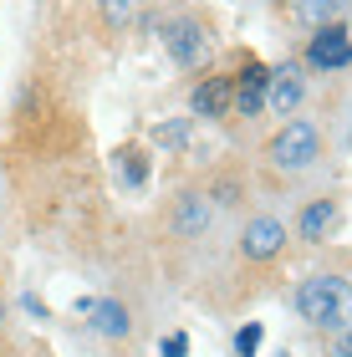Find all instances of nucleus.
Listing matches in <instances>:
<instances>
[{
  "instance_id": "obj_1",
  "label": "nucleus",
  "mask_w": 352,
  "mask_h": 357,
  "mask_svg": "<svg viewBox=\"0 0 352 357\" xmlns=\"http://www.w3.org/2000/svg\"><path fill=\"white\" fill-rule=\"evenodd\" d=\"M342 301H347L342 275H312V281H301V291H296V306H301V317H307L312 327H332V321L342 317Z\"/></svg>"
},
{
  "instance_id": "obj_2",
  "label": "nucleus",
  "mask_w": 352,
  "mask_h": 357,
  "mask_svg": "<svg viewBox=\"0 0 352 357\" xmlns=\"http://www.w3.org/2000/svg\"><path fill=\"white\" fill-rule=\"evenodd\" d=\"M316 153H322V133H316L312 123H286L281 133H276V143H270V164L286 169V174L307 169Z\"/></svg>"
},
{
  "instance_id": "obj_3",
  "label": "nucleus",
  "mask_w": 352,
  "mask_h": 357,
  "mask_svg": "<svg viewBox=\"0 0 352 357\" xmlns=\"http://www.w3.org/2000/svg\"><path fill=\"white\" fill-rule=\"evenodd\" d=\"M312 67H322V72H337V67H347V61H352V36H347V31L342 26H322V31H316V36H312Z\"/></svg>"
},
{
  "instance_id": "obj_4",
  "label": "nucleus",
  "mask_w": 352,
  "mask_h": 357,
  "mask_svg": "<svg viewBox=\"0 0 352 357\" xmlns=\"http://www.w3.org/2000/svg\"><path fill=\"white\" fill-rule=\"evenodd\" d=\"M286 245V225L281 220H270V215H261V220H250L245 225V240H240V250H245V261H270Z\"/></svg>"
},
{
  "instance_id": "obj_5",
  "label": "nucleus",
  "mask_w": 352,
  "mask_h": 357,
  "mask_svg": "<svg viewBox=\"0 0 352 357\" xmlns=\"http://www.w3.org/2000/svg\"><path fill=\"white\" fill-rule=\"evenodd\" d=\"M235 102V87L225 82V77H210V82H199L194 97H189V107H194V118H225Z\"/></svg>"
},
{
  "instance_id": "obj_6",
  "label": "nucleus",
  "mask_w": 352,
  "mask_h": 357,
  "mask_svg": "<svg viewBox=\"0 0 352 357\" xmlns=\"http://www.w3.org/2000/svg\"><path fill=\"white\" fill-rule=\"evenodd\" d=\"M164 46H169V56L179 61V67H194V61L204 56V31L194 21H179V26L164 31Z\"/></svg>"
},
{
  "instance_id": "obj_7",
  "label": "nucleus",
  "mask_w": 352,
  "mask_h": 357,
  "mask_svg": "<svg viewBox=\"0 0 352 357\" xmlns=\"http://www.w3.org/2000/svg\"><path fill=\"white\" fill-rule=\"evenodd\" d=\"M266 87H270V72L250 61V67L240 72V82H235V102H230V107H240L245 118H250V112H261V107H266Z\"/></svg>"
},
{
  "instance_id": "obj_8",
  "label": "nucleus",
  "mask_w": 352,
  "mask_h": 357,
  "mask_svg": "<svg viewBox=\"0 0 352 357\" xmlns=\"http://www.w3.org/2000/svg\"><path fill=\"white\" fill-rule=\"evenodd\" d=\"M266 102H270V107H276V112H281V118H286V112H291V107L301 102V82H296V72H291V67H281V72H270V87H266Z\"/></svg>"
},
{
  "instance_id": "obj_9",
  "label": "nucleus",
  "mask_w": 352,
  "mask_h": 357,
  "mask_svg": "<svg viewBox=\"0 0 352 357\" xmlns=\"http://www.w3.org/2000/svg\"><path fill=\"white\" fill-rule=\"evenodd\" d=\"M332 225H337V204L332 199H316V204L301 209V240H327Z\"/></svg>"
},
{
  "instance_id": "obj_10",
  "label": "nucleus",
  "mask_w": 352,
  "mask_h": 357,
  "mask_svg": "<svg viewBox=\"0 0 352 357\" xmlns=\"http://www.w3.org/2000/svg\"><path fill=\"white\" fill-rule=\"evenodd\" d=\"M87 321L98 327V337H128V332H133V321H128V306H123V301H98V312H92Z\"/></svg>"
},
{
  "instance_id": "obj_11",
  "label": "nucleus",
  "mask_w": 352,
  "mask_h": 357,
  "mask_svg": "<svg viewBox=\"0 0 352 357\" xmlns=\"http://www.w3.org/2000/svg\"><path fill=\"white\" fill-rule=\"evenodd\" d=\"M174 225H179V235H199L204 225H210V204H204L199 194H184V199H179V215H174Z\"/></svg>"
},
{
  "instance_id": "obj_12",
  "label": "nucleus",
  "mask_w": 352,
  "mask_h": 357,
  "mask_svg": "<svg viewBox=\"0 0 352 357\" xmlns=\"http://www.w3.org/2000/svg\"><path fill=\"white\" fill-rule=\"evenodd\" d=\"M153 138L164 143V149H184V143H189V123H184V118H174V123H158V128H153Z\"/></svg>"
},
{
  "instance_id": "obj_13",
  "label": "nucleus",
  "mask_w": 352,
  "mask_h": 357,
  "mask_svg": "<svg viewBox=\"0 0 352 357\" xmlns=\"http://www.w3.org/2000/svg\"><path fill=\"white\" fill-rule=\"evenodd\" d=\"M261 337H266V327H261V321H245V327L235 332V352H240V357H255V347H261Z\"/></svg>"
},
{
  "instance_id": "obj_14",
  "label": "nucleus",
  "mask_w": 352,
  "mask_h": 357,
  "mask_svg": "<svg viewBox=\"0 0 352 357\" xmlns=\"http://www.w3.org/2000/svg\"><path fill=\"white\" fill-rule=\"evenodd\" d=\"M118 174L128 178V184H143V174H148V169H143V158H138L133 149H123V153H118Z\"/></svg>"
},
{
  "instance_id": "obj_15",
  "label": "nucleus",
  "mask_w": 352,
  "mask_h": 357,
  "mask_svg": "<svg viewBox=\"0 0 352 357\" xmlns=\"http://www.w3.org/2000/svg\"><path fill=\"white\" fill-rule=\"evenodd\" d=\"M158 352H164V357H184V352H189V337H184V332H169L164 342H158Z\"/></svg>"
},
{
  "instance_id": "obj_16",
  "label": "nucleus",
  "mask_w": 352,
  "mask_h": 357,
  "mask_svg": "<svg viewBox=\"0 0 352 357\" xmlns=\"http://www.w3.org/2000/svg\"><path fill=\"white\" fill-rule=\"evenodd\" d=\"M21 306H26L31 317H41V321H46V301L36 296V291H26V296H21Z\"/></svg>"
},
{
  "instance_id": "obj_17",
  "label": "nucleus",
  "mask_w": 352,
  "mask_h": 357,
  "mask_svg": "<svg viewBox=\"0 0 352 357\" xmlns=\"http://www.w3.org/2000/svg\"><path fill=\"white\" fill-rule=\"evenodd\" d=\"M296 15H307V21H332V6H296Z\"/></svg>"
},
{
  "instance_id": "obj_18",
  "label": "nucleus",
  "mask_w": 352,
  "mask_h": 357,
  "mask_svg": "<svg viewBox=\"0 0 352 357\" xmlns=\"http://www.w3.org/2000/svg\"><path fill=\"white\" fill-rule=\"evenodd\" d=\"M342 357H352V337H347V347H342Z\"/></svg>"
},
{
  "instance_id": "obj_19",
  "label": "nucleus",
  "mask_w": 352,
  "mask_h": 357,
  "mask_svg": "<svg viewBox=\"0 0 352 357\" xmlns=\"http://www.w3.org/2000/svg\"><path fill=\"white\" fill-rule=\"evenodd\" d=\"M347 143H352V133H347Z\"/></svg>"
}]
</instances>
